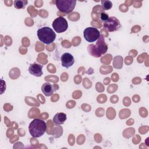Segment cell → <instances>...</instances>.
Instances as JSON below:
<instances>
[{
	"label": "cell",
	"instance_id": "13",
	"mask_svg": "<svg viewBox=\"0 0 149 149\" xmlns=\"http://www.w3.org/2000/svg\"><path fill=\"white\" fill-rule=\"evenodd\" d=\"M101 5L103 10H109L112 7V3L108 0H102L101 1Z\"/></svg>",
	"mask_w": 149,
	"mask_h": 149
},
{
	"label": "cell",
	"instance_id": "9",
	"mask_svg": "<svg viewBox=\"0 0 149 149\" xmlns=\"http://www.w3.org/2000/svg\"><path fill=\"white\" fill-rule=\"evenodd\" d=\"M42 65H41L38 63H31L30 64L29 72V73L36 77H40L42 75Z\"/></svg>",
	"mask_w": 149,
	"mask_h": 149
},
{
	"label": "cell",
	"instance_id": "8",
	"mask_svg": "<svg viewBox=\"0 0 149 149\" xmlns=\"http://www.w3.org/2000/svg\"><path fill=\"white\" fill-rule=\"evenodd\" d=\"M61 60L62 62V66L66 68H69L71 67L74 62L73 56L72 54L68 52H65L62 54L61 58Z\"/></svg>",
	"mask_w": 149,
	"mask_h": 149
},
{
	"label": "cell",
	"instance_id": "11",
	"mask_svg": "<svg viewBox=\"0 0 149 149\" xmlns=\"http://www.w3.org/2000/svg\"><path fill=\"white\" fill-rule=\"evenodd\" d=\"M66 120V115L63 112L56 113L53 118V122L55 125H62Z\"/></svg>",
	"mask_w": 149,
	"mask_h": 149
},
{
	"label": "cell",
	"instance_id": "14",
	"mask_svg": "<svg viewBox=\"0 0 149 149\" xmlns=\"http://www.w3.org/2000/svg\"><path fill=\"white\" fill-rule=\"evenodd\" d=\"M100 19H101V21L105 22H106V21L109 19V16H108V14H107V13H105L102 12H101V13H100Z\"/></svg>",
	"mask_w": 149,
	"mask_h": 149
},
{
	"label": "cell",
	"instance_id": "6",
	"mask_svg": "<svg viewBox=\"0 0 149 149\" xmlns=\"http://www.w3.org/2000/svg\"><path fill=\"white\" fill-rule=\"evenodd\" d=\"M52 27L56 33H61L65 31L68 29V24L67 20L64 17L59 16L53 21Z\"/></svg>",
	"mask_w": 149,
	"mask_h": 149
},
{
	"label": "cell",
	"instance_id": "1",
	"mask_svg": "<svg viewBox=\"0 0 149 149\" xmlns=\"http://www.w3.org/2000/svg\"><path fill=\"white\" fill-rule=\"evenodd\" d=\"M88 53L95 58L101 57L105 54L108 50V45L105 42V39L102 34L100 35L96 42V44H90L87 47Z\"/></svg>",
	"mask_w": 149,
	"mask_h": 149
},
{
	"label": "cell",
	"instance_id": "2",
	"mask_svg": "<svg viewBox=\"0 0 149 149\" xmlns=\"http://www.w3.org/2000/svg\"><path fill=\"white\" fill-rule=\"evenodd\" d=\"M46 130L47 125L45 121L37 118L33 120L29 126V133L34 138H38L42 136Z\"/></svg>",
	"mask_w": 149,
	"mask_h": 149
},
{
	"label": "cell",
	"instance_id": "5",
	"mask_svg": "<svg viewBox=\"0 0 149 149\" xmlns=\"http://www.w3.org/2000/svg\"><path fill=\"white\" fill-rule=\"evenodd\" d=\"M83 36L87 41L93 42L99 38L100 33L97 28L89 27L84 29L83 31Z\"/></svg>",
	"mask_w": 149,
	"mask_h": 149
},
{
	"label": "cell",
	"instance_id": "15",
	"mask_svg": "<svg viewBox=\"0 0 149 149\" xmlns=\"http://www.w3.org/2000/svg\"><path fill=\"white\" fill-rule=\"evenodd\" d=\"M35 5L36 6H38V5H42V1H36L35 2Z\"/></svg>",
	"mask_w": 149,
	"mask_h": 149
},
{
	"label": "cell",
	"instance_id": "7",
	"mask_svg": "<svg viewBox=\"0 0 149 149\" xmlns=\"http://www.w3.org/2000/svg\"><path fill=\"white\" fill-rule=\"evenodd\" d=\"M103 27L109 32H113L118 30L120 27L119 20L115 17H109V19L104 23Z\"/></svg>",
	"mask_w": 149,
	"mask_h": 149
},
{
	"label": "cell",
	"instance_id": "12",
	"mask_svg": "<svg viewBox=\"0 0 149 149\" xmlns=\"http://www.w3.org/2000/svg\"><path fill=\"white\" fill-rule=\"evenodd\" d=\"M27 3L28 1L25 0H16L13 2L15 7L18 9L24 8Z\"/></svg>",
	"mask_w": 149,
	"mask_h": 149
},
{
	"label": "cell",
	"instance_id": "10",
	"mask_svg": "<svg viewBox=\"0 0 149 149\" xmlns=\"http://www.w3.org/2000/svg\"><path fill=\"white\" fill-rule=\"evenodd\" d=\"M57 90L58 88H55V84L52 85L49 83H45L41 87L42 92L47 97L51 96L53 94L54 92Z\"/></svg>",
	"mask_w": 149,
	"mask_h": 149
},
{
	"label": "cell",
	"instance_id": "4",
	"mask_svg": "<svg viewBox=\"0 0 149 149\" xmlns=\"http://www.w3.org/2000/svg\"><path fill=\"white\" fill-rule=\"evenodd\" d=\"M75 0H57L55 1L58 9L63 13H69L73 11L76 5Z\"/></svg>",
	"mask_w": 149,
	"mask_h": 149
},
{
	"label": "cell",
	"instance_id": "3",
	"mask_svg": "<svg viewBox=\"0 0 149 149\" xmlns=\"http://www.w3.org/2000/svg\"><path fill=\"white\" fill-rule=\"evenodd\" d=\"M37 35L42 42L49 44L54 41L56 38V34L54 30L49 27H43L37 30Z\"/></svg>",
	"mask_w": 149,
	"mask_h": 149
}]
</instances>
